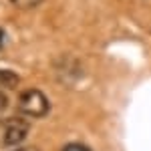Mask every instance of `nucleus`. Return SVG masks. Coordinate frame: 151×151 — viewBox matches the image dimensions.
<instances>
[{
	"instance_id": "f257e3e1",
	"label": "nucleus",
	"mask_w": 151,
	"mask_h": 151,
	"mask_svg": "<svg viewBox=\"0 0 151 151\" xmlns=\"http://www.w3.org/2000/svg\"><path fill=\"white\" fill-rule=\"evenodd\" d=\"M18 109H20V113H24V115L40 119V117H45L48 113L50 103H48L47 95L42 93V91L28 89V91L20 93V97H18Z\"/></svg>"
},
{
	"instance_id": "f03ea898",
	"label": "nucleus",
	"mask_w": 151,
	"mask_h": 151,
	"mask_svg": "<svg viewBox=\"0 0 151 151\" xmlns=\"http://www.w3.org/2000/svg\"><path fill=\"white\" fill-rule=\"evenodd\" d=\"M30 131L28 121L22 117H10L6 119L4 123H0V143L4 147H12V145H18L26 139Z\"/></svg>"
},
{
	"instance_id": "7ed1b4c3",
	"label": "nucleus",
	"mask_w": 151,
	"mask_h": 151,
	"mask_svg": "<svg viewBox=\"0 0 151 151\" xmlns=\"http://www.w3.org/2000/svg\"><path fill=\"white\" fill-rule=\"evenodd\" d=\"M18 75L12 70H4L0 69V91H12L18 87Z\"/></svg>"
},
{
	"instance_id": "20e7f679",
	"label": "nucleus",
	"mask_w": 151,
	"mask_h": 151,
	"mask_svg": "<svg viewBox=\"0 0 151 151\" xmlns=\"http://www.w3.org/2000/svg\"><path fill=\"white\" fill-rule=\"evenodd\" d=\"M10 2L14 4V6H18V8H24V10H26V8H35V6H38L42 0H10Z\"/></svg>"
},
{
	"instance_id": "39448f33",
	"label": "nucleus",
	"mask_w": 151,
	"mask_h": 151,
	"mask_svg": "<svg viewBox=\"0 0 151 151\" xmlns=\"http://www.w3.org/2000/svg\"><path fill=\"white\" fill-rule=\"evenodd\" d=\"M63 151H91V149L85 147V145H81V143H70L67 147H63Z\"/></svg>"
},
{
	"instance_id": "423d86ee",
	"label": "nucleus",
	"mask_w": 151,
	"mask_h": 151,
	"mask_svg": "<svg viewBox=\"0 0 151 151\" xmlns=\"http://www.w3.org/2000/svg\"><path fill=\"white\" fill-rule=\"evenodd\" d=\"M6 107H8V97H6V95L0 91V111H4Z\"/></svg>"
},
{
	"instance_id": "0eeeda50",
	"label": "nucleus",
	"mask_w": 151,
	"mask_h": 151,
	"mask_svg": "<svg viewBox=\"0 0 151 151\" xmlns=\"http://www.w3.org/2000/svg\"><path fill=\"white\" fill-rule=\"evenodd\" d=\"M4 40H6V35H4V30L0 28V48L4 47Z\"/></svg>"
},
{
	"instance_id": "6e6552de",
	"label": "nucleus",
	"mask_w": 151,
	"mask_h": 151,
	"mask_svg": "<svg viewBox=\"0 0 151 151\" xmlns=\"http://www.w3.org/2000/svg\"><path fill=\"white\" fill-rule=\"evenodd\" d=\"M16 151H38V149H35V147H24V149H16Z\"/></svg>"
}]
</instances>
